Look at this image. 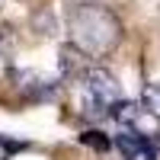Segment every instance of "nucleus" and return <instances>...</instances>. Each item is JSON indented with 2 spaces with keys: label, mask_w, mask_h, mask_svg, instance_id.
<instances>
[{
  "label": "nucleus",
  "mask_w": 160,
  "mask_h": 160,
  "mask_svg": "<svg viewBox=\"0 0 160 160\" xmlns=\"http://www.w3.org/2000/svg\"><path fill=\"white\" fill-rule=\"evenodd\" d=\"M68 32H71V48H77L83 58H106L122 42V22L102 3H77V7H71Z\"/></svg>",
  "instance_id": "1"
},
{
  "label": "nucleus",
  "mask_w": 160,
  "mask_h": 160,
  "mask_svg": "<svg viewBox=\"0 0 160 160\" xmlns=\"http://www.w3.org/2000/svg\"><path fill=\"white\" fill-rule=\"evenodd\" d=\"M112 122L122 128V131H131V135H148L151 138V128L157 125V118L144 109L141 102H118L112 109Z\"/></svg>",
  "instance_id": "3"
},
{
  "label": "nucleus",
  "mask_w": 160,
  "mask_h": 160,
  "mask_svg": "<svg viewBox=\"0 0 160 160\" xmlns=\"http://www.w3.org/2000/svg\"><path fill=\"white\" fill-rule=\"evenodd\" d=\"M13 80L19 83V90L26 93V96H45V93L55 90V80L45 77V74H35V71H16Z\"/></svg>",
  "instance_id": "5"
},
{
  "label": "nucleus",
  "mask_w": 160,
  "mask_h": 160,
  "mask_svg": "<svg viewBox=\"0 0 160 160\" xmlns=\"http://www.w3.org/2000/svg\"><path fill=\"white\" fill-rule=\"evenodd\" d=\"M10 71V51H7V45H3V38H0V77H3Z\"/></svg>",
  "instance_id": "7"
},
{
  "label": "nucleus",
  "mask_w": 160,
  "mask_h": 160,
  "mask_svg": "<svg viewBox=\"0 0 160 160\" xmlns=\"http://www.w3.org/2000/svg\"><path fill=\"white\" fill-rule=\"evenodd\" d=\"M115 151L122 154V160H160L157 141L148 135H131V131L115 135Z\"/></svg>",
  "instance_id": "4"
},
{
  "label": "nucleus",
  "mask_w": 160,
  "mask_h": 160,
  "mask_svg": "<svg viewBox=\"0 0 160 160\" xmlns=\"http://www.w3.org/2000/svg\"><path fill=\"white\" fill-rule=\"evenodd\" d=\"M77 90H80V109L87 115H112V109L122 102L118 80L106 68H87L77 74Z\"/></svg>",
  "instance_id": "2"
},
{
  "label": "nucleus",
  "mask_w": 160,
  "mask_h": 160,
  "mask_svg": "<svg viewBox=\"0 0 160 160\" xmlns=\"http://www.w3.org/2000/svg\"><path fill=\"white\" fill-rule=\"evenodd\" d=\"M141 106L160 122V83H148V87H144V93H141Z\"/></svg>",
  "instance_id": "6"
}]
</instances>
